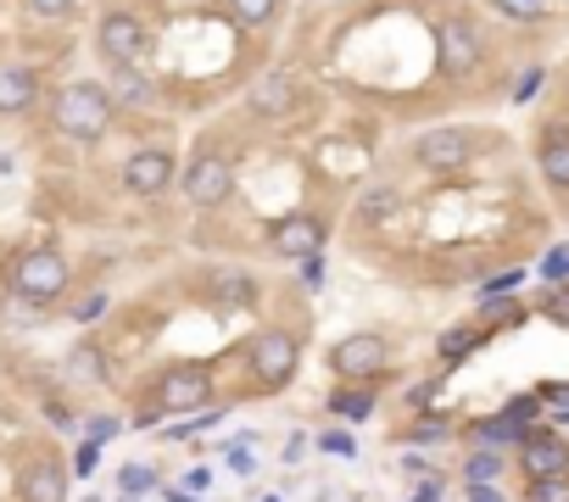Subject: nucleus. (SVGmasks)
<instances>
[{
  "label": "nucleus",
  "mask_w": 569,
  "mask_h": 502,
  "mask_svg": "<svg viewBox=\"0 0 569 502\" xmlns=\"http://www.w3.org/2000/svg\"><path fill=\"white\" fill-rule=\"evenodd\" d=\"M240 363H247L252 385L247 396H280L296 385V369H302V335L291 324H263L247 335V347H240Z\"/></svg>",
  "instance_id": "1"
},
{
  "label": "nucleus",
  "mask_w": 569,
  "mask_h": 502,
  "mask_svg": "<svg viewBox=\"0 0 569 502\" xmlns=\"http://www.w3.org/2000/svg\"><path fill=\"white\" fill-rule=\"evenodd\" d=\"M67 291H73V269H67V258L56 245H29L7 269V296H18L40 313H56L67 302Z\"/></svg>",
  "instance_id": "2"
},
{
  "label": "nucleus",
  "mask_w": 569,
  "mask_h": 502,
  "mask_svg": "<svg viewBox=\"0 0 569 502\" xmlns=\"http://www.w3.org/2000/svg\"><path fill=\"white\" fill-rule=\"evenodd\" d=\"M112 118H118V107H112V96H107L101 78H73V84H62L56 101H51V123H56L67 140H78V145L107 140Z\"/></svg>",
  "instance_id": "3"
},
{
  "label": "nucleus",
  "mask_w": 569,
  "mask_h": 502,
  "mask_svg": "<svg viewBox=\"0 0 569 502\" xmlns=\"http://www.w3.org/2000/svg\"><path fill=\"white\" fill-rule=\"evenodd\" d=\"M324 363H330V374L347 380V385H380L385 369H391V341L380 329H352L324 352Z\"/></svg>",
  "instance_id": "4"
},
{
  "label": "nucleus",
  "mask_w": 569,
  "mask_h": 502,
  "mask_svg": "<svg viewBox=\"0 0 569 502\" xmlns=\"http://www.w3.org/2000/svg\"><path fill=\"white\" fill-rule=\"evenodd\" d=\"M212 391H218V380H212L207 363H168V369H156V380H151V402L168 418L212 407Z\"/></svg>",
  "instance_id": "5"
},
{
  "label": "nucleus",
  "mask_w": 569,
  "mask_h": 502,
  "mask_svg": "<svg viewBox=\"0 0 569 502\" xmlns=\"http://www.w3.org/2000/svg\"><path fill=\"white\" fill-rule=\"evenodd\" d=\"M96 51H101L107 67L145 62V56H151V23H145V12H134V7H107L101 23H96Z\"/></svg>",
  "instance_id": "6"
},
{
  "label": "nucleus",
  "mask_w": 569,
  "mask_h": 502,
  "mask_svg": "<svg viewBox=\"0 0 569 502\" xmlns=\"http://www.w3.org/2000/svg\"><path fill=\"white\" fill-rule=\"evenodd\" d=\"M179 190H185V201L201 207V212L223 207V201L234 196V156H229V151H201V156H190V167L179 174Z\"/></svg>",
  "instance_id": "7"
},
{
  "label": "nucleus",
  "mask_w": 569,
  "mask_h": 502,
  "mask_svg": "<svg viewBox=\"0 0 569 502\" xmlns=\"http://www.w3.org/2000/svg\"><path fill=\"white\" fill-rule=\"evenodd\" d=\"M436 62H441V78H469V73H480L485 40H480V29H474L463 12H447V18L436 23Z\"/></svg>",
  "instance_id": "8"
},
{
  "label": "nucleus",
  "mask_w": 569,
  "mask_h": 502,
  "mask_svg": "<svg viewBox=\"0 0 569 502\" xmlns=\"http://www.w3.org/2000/svg\"><path fill=\"white\" fill-rule=\"evenodd\" d=\"M324 240H330V218L324 212H285L269 223V251L285 263L313 258V251H324Z\"/></svg>",
  "instance_id": "9"
},
{
  "label": "nucleus",
  "mask_w": 569,
  "mask_h": 502,
  "mask_svg": "<svg viewBox=\"0 0 569 502\" xmlns=\"http://www.w3.org/2000/svg\"><path fill=\"white\" fill-rule=\"evenodd\" d=\"M174 174H179V162H174V151L168 145H140V151H129V162H123V190L129 196H168L174 190Z\"/></svg>",
  "instance_id": "10"
},
{
  "label": "nucleus",
  "mask_w": 569,
  "mask_h": 502,
  "mask_svg": "<svg viewBox=\"0 0 569 502\" xmlns=\"http://www.w3.org/2000/svg\"><path fill=\"white\" fill-rule=\"evenodd\" d=\"M247 107H252V118H263V123H285V118L302 107V78H296L291 67L258 73L252 90H247Z\"/></svg>",
  "instance_id": "11"
},
{
  "label": "nucleus",
  "mask_w": 569,
  "mask_h": 502,
  "mask_svg": "<svg viewBox=\"0 0 569 502\" xmlns=\"http://www.w3.org/2000/svg\"><path fill=\"white\" fill-rule=\"evenodd\" d=\"M414 162L430 167V174H458V167L474 162V134L469 129H425L414 140Z\"/></svg>",
  "instance_id": "12"
},
{
  "label": "nucleus",
  "mask_w": 569,
  "mask_h": 502,
  "mask_svg": "<svg viewBox=\"0 0 569 502\" xmlns=\"http://www.w3.org/2000/svg\"><path fill=\"white\" fill-rule=\"evenodd\" d=\"M514 458H519V474H525V480H558V474H569V441H563L552 425H536V430L514 447Z\"/></svg>",
  "instance_id": "13"
},
{
  "label": "nucleus",
  "mask_w": 569,
  "mask_h": 502,
  "mask_svg": "<svg viewBox=\"0 0 569 502\" xmlns=\"http://www.w3.org/2000/svg\"><path fill=\"white\" fill-rule=\"evenodd\" d=\"M263 302V280L252 269H234V263H218L207 274V307L212 313H247Z\"/></svg>",
  "instance_id": "14"
},
{
  "label": "nucleus",
  "mask_w": 569,
  "mask_h": 502,
  "mask_svg": "<svg viewBox=\"0 0 569 502\" xmlns=\"http://www.w3.org/2000/svg\"><path fill=\"white\" fill-rule=\"evenodd\" d=\"M67 463L56 452H34L23 469H18V502H67Z\"/></svg>",
  "instance_id": "15"
},
{
  "label": "nucleus",
  "mask_w": 569,
  "mask_h": 502,
  "mask_svg": "<svg viewBox=\"0 0 569 502\" xmlns=\"http://www.w3.org/2000/svg\"><path fill=\"white\" fill-rule=\"evenodd\" d=\"M62 380H67L73 391H107V385H112V363H107V347L96 341V335H85V341L67 347Z\"/></svg>",
  "instance_id": "16"
},
{
  "label": "nucleus",
  "mask_w": 569,
  "mask_h": 502,
  "mask_svg": "<svg viewBox=\"0 0 569 502\" xmlns=\"http://www.w3.org/2000/svg\"><path fill=\"white\" fill-rule=\"evenodd\" d=\"M40 101V73L29 62H0V118H23Z\"/></svg>",
  "instance_id": "17"
},
{
  "label": "nucleus",
  "mask_w": 569,
  "mask_h": 502,
  "mask_svg": "<svg viewBox=\"0 0 569 502\" xmlns=\"http://www.w3.org/2000/svg\"><path fill=\"white\" fill-rule=\"evenodd\" d=\"M107 96L112 107H156V78L145 73V62H123L107 78Z\"/></svg>",
  "instance_id": "18"
},
{
  "label": "nucleus",
  "mask_w": 569,
  "mask_h": 502,
  "mask_svg": "<svg viewBox=\"0 0 569 502\" xmlns=\"http://www.w3.org/2000/svg\"><path fill=\"white\" fill-rule=\"evenodd\" d=\"M536 167L552 190H569V123H547L536 145Z\"/></svg>",
  "instance_id": "19"
},
{
  "label": "nucleus",
  "mask_w": 569,
  "mask_h": 502,
  "mask_svg": "<svg viewBox=\"0 0 569 502\" xmlns=\"http://www.w3.org/2000/svg\"><path fill=\"white\" fill-rule=\"evenodd\" d=\"M324 407H330V418H341V425H363V418H374V407H380V385L336 380V391L324 396Z\"/></svg>",
  "instance_id": "20"
},
{
  "label": "nucleus",
  "mask_w": 569,
  "mask_h": 502,
  "mask_svg": "<svg viewBox=\"0 0 569 502\" xmlns=\"http://www.w3.org/2000/svg\"><path fill=\"white\" fill-rule=\"evenodd\" d=\"M525 436H530V430H519L514 418H503V413H485V418H469V425H463V441H469V447H492V452H514Z\"/></svg>",
  "instance_id": "21"
},
{
  "label": "nucleus",
  "mask_w": 569,
  "mask_h": 502,
  "mask_svg": "<svg viewBox=\"0 0 569 502\" xmlns=\"http://www.w3.org/2000/svg\"><path fill=\"white\" fill-rule=\"evenodd\" d=\"M391 441H402V447H441V441H452V418L436 413V407H419L414 425H402Z\"/></svg>",
  "instance_id": "22"
},
{
  "label": "nucleus",
  "mask_w": 569,
  "mask_h": 502,
  "mask_svg": "<svg viewBox=\"0 0 569 502\" xmlns=\"http://www.w3.org/2000/svg\"><path fill=\"white\" fill-rule=\"evenodd\" d=\"M480 341H485V329H480V324H447V329L436 335V358H441V369H458Z\"/></svg>",
  "instance_id": "23"
},
{
  "label": "nucleus",
  "mask_w": 569,
  "mask_h": 502,
  "mask_svg": "<svg viewBox=\"0 0 569 502\" xmlns=\"http://www.w3.org/2000/svg\"><path fill=\"white\" fill-rule=\"evenodd\" d=\"M463 485H497L508 474V452H492V447H469L463 452Z\"/></svg>",
  "instance_id": "24"
},
{
  "label": "nucleus",
  "mask_w": 569,
  "mask_h": 502,
  "mask_svg": "<svg viewBox=\"0 0 569 502\" xmlns=\"http://www.w3.org/2000/svg\"><path fill=\"white\" fill-rule=\"evenodd\" d=\"M234 29H274L285 18V0H223Z\"/></svg>",
  "instance_id": "25"
},
{
  "label": "nucleus",
  "mask_w": 569,
  "mask_h": 502,
  "mask_svg": "<svg viewBox=\"0 0 569 502\" xmlns=\"http://www.w3.org/2000/svg\"><path fill=\"white\" fill-rule=\"evenodd\" d=\"M402 212V190H391V185H369L363 196H358V218L363 223H385V218H396Z\"/></svg>",
  "instance_id": "26"
},
{
  "label": "nucleus",
  "mask_w": 569,
  "mask_h": 502,
  "mask_svg": "<svg viewBox=\"0 0 569 502\" xmlns=\"http://www.w3.org/2000/svg\"><path fill=\"white\" fill-rule=\"evenodd\" d=\"M151 491H162V474H156V463H123V469H118V496H134V502H145Z\"/></svg>",
  "instance_id": "27"
},
{
  "label": "nucleus",
  "mask_w": 569,
  "mask_h": 502,
  "mask_svg": "<svg viewBox=\"0 0 569 502\" xmlns=\"http://www.w3.org/2000/svg\"><path fill=\"white\" fill-rule=\"evenodd\" d=\"M485 335L492 329H514V324H525V302H514V296H503V302H480V318H474Z\"/></svg>",
  "instance_id": "28"
},
{
  "label": "nucleus",
  "mask_w": 569,
  "mask_h": 502,
  "mask_svg": "<svg viewBox=\"0 0 569 502\" xmlns=\"http://www.w3.org/2000/svg\"><path fill=\"white\" fill-rule=\"evenodd\" d=\"M492 12L508 23H547L552 18V0H492Z\"/></svg>",
  "instance_id": "29"
},
{
  "label": "nucleus",
  "mask_w": 569,
  "mask_h": 502,
  "mask_svg": "<svg viewBox=\"0 0 569 502\" xmlns=\"http://www.w3.org/2000/svg\"><path fill=\"white\" fill-rule=\"evenodd\" d=\"M223 463H229V474H240V480H252L258 474V436L247 430L240 441H229L223 447Z\"/></svg>",
  "instance_id": "30"
},
{
  "label": "nucleus",
  "mask_w": 569,
  "mask_h": 502,
  "mask_svg": "<svg viewBox=\"0 0 569 502\" xmlns=\"http://www.w3.org/2000/svg\"><path fill=\"white\" fill-rule=\"evenodd\" d=\"M536 402H541V418H552V425H569V385H563V380L536 385Z\"/></svg>",
  "instance_id": "31"
},
{
  "label": "nucleus",
  "mask_w": 569,
  "mask_h": 502,
  "mask_svg": "<svg viewBox=\"0 0 569 502\" xmlns=\"http://www.w3.org/2000/svg\"><path fill=\"white\" fill-rule=\"evenodd\" d=\"M112 436H123V418H118V413H90V418H78V441L107 447Z\"/></svg>",
  "instance_id": "32"
},
{
  "label": "nucleus",
  "mask_w": 569,
  "mask_h": 502,
  "mask_svg": "<svg viewBox=\"0 0 569 502\" xmlns=\"http://www.w3.org/2000/svg\"><path fill=\"white\" fill-rule=\"evenodd\" d=\"M503 418H514L519 430H536V425H541V402H536V391L508 396V402H503Z\"/></svg>",
  "instance_id": "33"
},
{
  "label": "nucleus",
  "mask_w": 569,
  "mask_h": 502,
  "mask_svg": "<svg viewBox=\"0 0 569 502\" xmlns=\"http://www.w3.org/2000/svg\"><path fill=\"white\" fill-rule=\"evenodd\" d=\"M40 418H45L56 436H78V418H73V407H67L62 396H45V402H40Z\"/></svg>",
  "instance_id": "34"
},
{
  "label": "nucleus",
  "mask_w": 569,
  "mask_h": 502,
  "mask_svg": "<svg viewBox=\"0 0 569 502\" xmlns=\"http://www.w3.org/2000/svg\"><path fill=\"white\" fill-rule=\"evenodd\" d=\"M107 307H112V296H107V291H85V296H78V302L67 307V318H73V324H85V329H90V324H96V318H101Z\"/></svg>",
  "instance_id": "35"
},
{
  "label": "nucleus",
  "mask_w": 569,
  "mask_h": 502,
  "mask_svg": "<svg viewBox=\"0 0 569 502\" xmlns=\"http://www.w3.org/2000/svg\"><path fill=\"white\" fill-rule=\"evenodd\" d=\"M536 313H541V318H552L558 329H569V285H547V291H541V302H536Z\"/></svg>",
  "instance_id": "36"
},
{
  "label": "nucleus",
  "mask_w": 569,
  "mask_h": 502,
  "mask_svg": "<svg viewBox=\"0 0 569 502\" xmlns=\"http://www.w3.org/2000/svg\"><path fill=\"white\" fill-rule=\"evenodd\" d=\"M96 469H101V447H96V441H78V436H73V458H67V474L90 480Z\"/></svg>",
  "instance_id": "37"
},
{
  "label": "nucleus",
  "mask_w": 569,
  "mask_h": 502,
  "mask_svg": "<svg viewBox=\"0 0 569 502\" xmlns=\"http://www.w3.org/2000/svg\"><path fill=\"white\" fill-rule=\"evenodd\" d=\"M525 285V269H503V274H492L480 285V302H503V296H514Z\"/></svg>",
  "instance_id": "38"
},
{
  "label": "nucleus",
  "mask_w": 569,
  "mask_h": 502,
  "mask_svg": "<svg viewBox=\"0 0 569 502\" xmlns=\"http://www.w3.org/2000/svg\"><path fill=\"white\" fill-rule=\"evenodd\" d=\"M318 452H330V458H358V436L347 430V425H336V430H324L318 441H313Z\"/></svg>",
  "instance_id": "39"
},
{
  "label": "nucleus",
  "mask_w": 569,
  "mask_h": 502,
  "mask_svg": "<svg viewBox=\"0 0 569 502\" xmlns=\"http://www.w3.org/2000/svg\"><path fill=\"white\" fill-rule=\"evenodd\" d=\"M525 502H569V474H558V480H525Z\"/></svg>",
  "instance_id": "40"
},
{
  "label": "nucleus",
  "mask_w": 569,
  "mask_h": 502,
  "mask_svg": "<svg viewBox=\"0 0 569 502\" xmlns=\"http://www.w3.org/2000/svg\"><path fill=\"white\" fill-rule=\"evenodd\" d=\"M541 280L547 285H569V245H558V251H547V258H541Z\"/></svg>",
  "instance_id": "41"
},
{
  "label": "nucleus",
  "mask_w": 569,
  "mask_h": 502,
  "mask_svg": "<svg viewBox=\"0 0 569 502\" xmlns=\"http://www.w3.org/2000/svg\"><path fill=\"white\" fill-rule=\"evenodd\" d=\"M162 418H168V413H162L156 402H145L134 418H123V425H129V430H162Z\"/></svg>",
  "instance_id": "42"
},
{
  "label": "nucleus",
  "mask_w": 569,
  "mask_h": 502,
  "mask_svg": "<svg viewBox=\"0 0 569 502\" xmlns=\"http://www.w3.org/2000/svg\"><path fill=\"white\" fill-rule=\"evenodd\" d=\"M23 7H29L34 18H67V12L78 7V0H23Z\"/></svg>",
  "instance_id": "43"
},
{
  "label": "nucleus",
  "mask_w": 569,
  "mask_h": 502,
  "mask_svg": "<svg viewBox=\"0 0 569 502\" xmlns=\"http://www.w3.org/2000/svg\"><path fill=\"white\" fill-rule=\"evenodd\" d=\"M396 469H402V474H408V480H430V474H436V469H430V458H425V452H408V458H402V463H396Z\"/></svg>",
  "instance_id": "44"
},
{
  "label": "nucleus",
  "mask_w": 569,
  "mask_h": 502,
  "mask_svg": "<svg viewBox=\"0 0 569 502\" xmlns=\"http://www.w3.org/2000/svg\"><path fill=\"white\" fill-rule=\"evenodd\" d=\"M302 285H307V291H318V285H324V251L302 258Z\"/></svg>",
  "instance_id": "45"
},
{
  "label": "nucleus",
  "mask_w": 569,
  "mask_h": 502,
  "mask_svg": "<svg viewBox=\"0 0 569 502\" xmlns=\"http://www.w3.org/2000/svg\"><path fill=\"white\" fill-rule=\"evenodd\" d=\"M541 78H547V73H541V67H530V73H525V78L514 84V101H519V107H525V101H530V96L541 90Z\"/></svg>",
  "instance_id": "46"
},
{
  "label": "nucleus",
  "mask_w": 569,
  "mask_h": 502,
  "mask_svg": "<svg viewBox=\"0 0 569 502\" xmlns=\"http://www.w3.org/2000/svg\"><path fill=\"white\" fill-rule=\"evenodd\" d=\"M441 385H447V374H430V380H419V385L408 391V402H414V407H425V402H430V396H436Z\"/></svg>",
  "instance_id": "47"
},
{
  "label": "nucleus",
  "mask_w": 569,
  "mask_h": 502,
  "mask_svg": "<svg viewBox=\"0 0 569 502\" xmlns=\"http://www.w3.org/2000/svg\"><path fill=\"white\" fill-rule=\"evenodd\" d=\"M463 491H469V502H503L497 485H463Z\"/></svg>",
  "instance_id": "48"
},
{
  "label": "nucleus",
  "mask_w": 569,
  "mask_h": 502,
  "mask_svg": "<svg viewBox=\"0 0 569 502\" xmlns=\"http://www.w3.org/2000/svg\"><path fill=\"white\" fill-rule=\"evenodd\" d=\"M302 452H307V436H302V430H296V436H291V441H285V463H302Z\"/></svg>",
  "instance_id": "49"
},
{
  "label": "nucleus",
  "mask_w": 569,
  "mask_h": 502,
  "mask_svg": "<svg viewBox=\"0 0 569 502\" xmlns=\"http://www.w3.org/2000/svg\"><path fill=\"white\" fill-rule=\"evenodd\" d=\"M207 480H212L207 469H190V474H185V491H207Z\"/></svg>",
  "instance_id": "50"
},
{
  "label": "nucleus",
  "mask_w": 569,
  "mask_h": 502,
  "mask_svg": "<svg viewBox=\"0 0 569 502\" xmlns=\"http://www.w3.org/2000/svg\"><path fill=\"white\" fill-rule=\"evenodd\" d=\"M162 496H168V502H201L196 491H174V485H168V491H162Z\"/></svg>",
  "instance_id": "51"
},
{
  "label": "nucleus",
  "mask_w": 569,
  "mask_h": 502,
  "mask_svg": "<svg viewBox=\"0 0 569 502\" xmlns=\"http://www.w3.org/2000/svg\"><path fill=\"white\" fill-rule=\"evenodd\" d=\"M263 502H280V491H269V496H263Z\"/></svg>",
  "instance_id": "52"
},
{
  "label": "nucleus",
  "mask_w": 569,
  "mask_h": 502,
  "mask_svg": "<svg viewBox=\"0 0 569 502\" xmlns=\"http://www.w3.org/2000/svg\"><path fill=\"white\" fill-rule=\"evenodd\" d=\"M118 502H134V496H118Z\"/></svg>",
  "instance_id": "53"
}]
</instances>
